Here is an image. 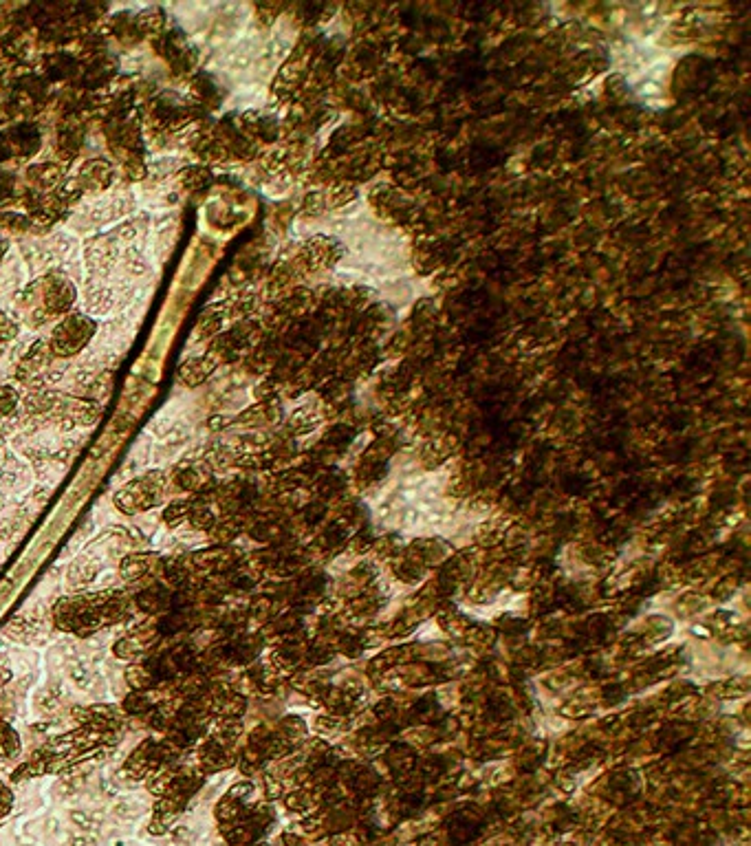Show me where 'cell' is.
I'll use <instances>...</instances> for the list:
<instances>
[{"label": "cell", "mask_w": 751, "mask_h": 846, "mask_svg": "<svg viewBox=\"0 0 751 846\" xmlns=\"http://www.w3.org/2000/svg\"><path fill=\"white\" fill-rule=\"evenodd\" d=\"M128 615V600L119 593H95L82 598H64L53 609V617L62 631L80 637L100 631L102 626L122 622Z\"/></svg>", "instance_id": "6da1fadb"}, {"label": "cell", "mask_w": 751, "mask_h": 846, "mask_svg": "<svg viewBox=\"0 0 751 846\" xmlns=\"http://www.w3.org/2000/svg\"><path fill=\"white\" fill-rule=\"evenodd\" d=\"M75 302V287L69 278L62 274H49L36 280L23 298L18 300V307L27 313L31 327L49 322L56 316L69 313Z\"/></svg>", "instance_id": "7a4b0ae2"}, {"label": "cell", "mask_w": 751, "mask_h": 846, "mask_svg": "<svg viewBox=\"0 0 751 846\" xmlns=\"http://www.w3.org/2000/svg\"><path fill=\"white\" fill-rule=\"evenodd\" d=\"M126 113L128 106H117L111 119H106V139L111 153L128 168L133 179H141L146 175L141 130L135 119H130Z\"/></svg>", "instance_id": "3957f363"}, {"label": "cell", "mask_w": 751, "mask_h": 846, "mask_svg": "<svg viewBox=\"0 0 751 846\" xmlns=\"http://www.w3.org/2000/svg\"><path fill=\"white\" fill-rule=\"evenodd\" d=\"M97 331V322L82 313H71L64 318L51 333L49 351L56 357H73L78 355L86 344L93 340Z\"/></svg>", "instance_id": "277c9868"}, {"label": "cell", "mask_w": 751, "mask_h": 846, "mask_svg": "<svg viewBox=\"0 0 751 846\" xmlns=\"http://www.w3.org/2000/svg\"><path fill=\"white\" fill-rule=\"evenodd\" d=\"M161 492L163 481L159 479V474H148L146 479H137L124 485L122 490L115 494V505L122 509L124 514H139L155 507L159 503Z\"/></svg>", "instance_id": "5b68a950"}, {"label": "cell", "mask_w": 751, "mask_h": 846, "mask_svg": "<svg viewBox=\"0 0 751 846\" xmlns=\"http://www.w3.org/2000/svg\"><path fill=\"white\" fill-rule=\"evenodd\" d=\"M42 146V133L38 124L23 122L12 124L0 133V161L34 157Z\"/></svg>", "instance_id": "8992f818"}, {"label": "cell", "mask_w": 751, "mask_h": 846, "mask_svg": "<svg viewBox=\"0 0 751 846\" xmlns=\"http://www.w3.org/2000/svg\"><path fill=\"white\" fill-rule=\"evenodd\" d=\"M148 106H150L152 124H157L161 130H177L188 124L190 119H194L199 113L197 104L183 102L172 93H163L155 97Z\"/></svg>", "instance_id": "52a82bcc"}, {"label": "cell", "mask_w": 751, "mask_h": 846, "mask_svg": "<svg viewBox=\"0 0 751 846\" xmlns=\"http://www.w3.org/2000/svg\"><path fill=\"white\" fill-rule=\"evenodd\" d=\"M155 49L177 75H188L190 71H194V67H197V51H194V47L190 45L188 38H185L183 31L174 29V31H168V34L155 38Z\"/></svg>", "instance_id": "ba28073f"}, {"label": "cell", "mask_w": 751, "mask_h": 846, "mask_svg": "<svg viewBox=\"0 0 751 846\" xmlns=\"http://www.w3.org/2000/svg\"><path fill=\"white\" fill-rule=\"evenodd\" d=\"M47 100V82L38 78V75H23L12 89H9L7 97V108L12 115H29L38 111V108Z\"/></svg>", "instance_id": "9c48e42d"}, {"label": "cell", "mask_w": 751, "mask_h": 846, "mask_svg": "<svg viewBox=\"0 0 751 846\" xmlns=\"http://www.w3.org/2000/svg\"><path fill=\"white\" fill-rule=\"evenodd\" d=\"M113 177H115V170H113L111 164H108V161H104V159H91V161H86V164L80 168L78 177H75V181L71 183V188L75 192H78V194H84V192H102V190H106L108 186H111Z\"/></svg>", "instance_id": "30bf717a"}, {"label": "cell", "mask_w": 751, "mask_h": 846, "mask_svg": "<svg viewBox=\"0 0 751 846\" xmlns=\"http://www.w3.org/2000/svg\"><path fill=\"white\" fill-rule=\"evenodd\" d=\"M124 769L133 778H146L150 774H155L157 769H161L159 756H157V741L141 743L137 750L130 754Z\"/></svg>", "instance_id": "8fae6325"}, {"label": "cell", "mask_w": 751, "mask_h": 846, "mask_svg": "<svg viewBox=\"0 0 751 846\" xmlns=\"http://www.w3.org/2000/svg\"><path fill=\"white\" fill-rule=\"evenodd\" d=\"M82 141H84V126L80 124L78 117L69 115L60 124V128H58V144H56V148H58L60 159L69 161V159H73L75 155H78L80 148H82Z\"/></svg>", "instance_id": "7c38bea8"}, {"label": "cell", "mask_w": 751, "mask_h": 846, "mask_svg": "<svg viewBox=\"0 0 751 846\" xmlns=\"http://www.w3.org/2000/svg\"><path fill=\"white\" fill-rule=\"evenodd\" d=\"M192 562H194V567L201 569V571L225 573V571L234 569L236 556H234V551L230 547H212V549L194 553Z\"/></svg>", "instance_id": "4fadbf2b"}, {"label": "cell", "mask_w": 751, "mask_h": 846, "mask_svg": "<svg viewBox=\"0 0 751 846\" xmlns=\"http://www.w3.org/2000/svg\"><path fill=\"white\" fill-rule=\"evenodd\" d=\"M29 192H53L62 181V168L56 164H38L27 170Z\"/></svg>", "instance_id": "5bb4252c"}, {"label": "cell", "mask_w": 751, "mask_h": 846, "mask_svg": "<svg viewBox=\"0 0 751 846\" xmlns=\"http://www.w3.org/2000/svg\"><path fill=\"white\" fill-rule=\"evenodd\" d=\"M232 765V758L230 752H227V743L219 741V739H210L201 747V767H203V774H212V772H221V769L230 767Z\"/></svg>", "instance_id": "9a60e30c"}, {"label": "cell", "mask_w": 751, "mask_h": 846, "mask_svg": "<svg viewBox=\"0 0 751 846\" xmlns=\"http://www.w3.org/2000/svg\"><path fill=\"white\" fill-rule=\"evenodd\" d=\"M214 368H216L214 357H210V355L192 357V360L181 364L179 375L188 386H201L205 379H208L214 373Z\"/></svg>", "instance_id": "2e32d148"}, {"label": "cell", "mask_w": 751, "mask_h": 846, "mask_svg": "<svg viewBox=\"0 0 751 846\" xmlns=\"http://www.w3.org/2000/svg\"><path fill=\"white\" fill-rule=\"evenodd\" d=\"M157 637H159L157 631H148V628L141 633H130L128 637L119 639V642L115 644V655L122 659H135L137 655L144 653V650L152 648Z\"/></svg>", "instance_id": "e0dca14e"}, {"label": "cell", "mask_w": 751, "mask_h": 846, "mask_svg": "<svg viewBox=\"0 0 751 846\" xmlns=\"http://www.w3.org/2000/svg\"><path fill=\"white\" fill-rule=\"evenodd\" d=\"M208 708L216 717H223V719H234V717H241L245 712V699L238 697L234 692H223V690H216L212 692V699L208 703Z\"/></svg>", "instance_id": "ac0fdd59"}, {"label": "cell", "mask_w": 751, "mask_h": 846, "mask_svg": "<svg viewBox=\"0 0 751 846\" xmlns=\"http://www.w3.org/2000/svg\"><path fill=\"white\" fill-rule=\"evenodd\" d=\"M137 606L148 615H159L170 609V593L161 584H152L146 591H141L135 598Z\"/></svg>", "instance_id": "d6986e66"}, {"label": "cell", "mask_w": 751, "mask_h": 846, "mask_svg": "<svg viewBox=\"0 0 751 846\" xmlns=\"http://www.w3.org/2000/svg\"><path fill=\"white\" fill-rule=\"evenodd\" d=\"M117 69V62L113 58H97L89 64V69L82 75V86L84 89H100L108 80H111L113 71Z\"/></svg>", "instance_id": "ffe728a7"}, {"label": "cell", "mask_w": 751, "mask_h": 846, "mask_svg": "<svg viewBox=\"0 0 751 846\" xmlns=\"http://www.w3.org/2000/svg\"><path fill=\"white\" fill-rule=\"evenodd\" d=\"M177 483L181 490L185 492H199V494H208V490L212 487V479L210 474L205 472L199 465H188V468H183L177 474Z\"/></svg>", "instance_id": "44dd1931"}, {"label": "cell", "mask_w": 751, "mask_h": 846, "mask_svg": "<svg viewBox=\"0 0 751 846\" xmlns=\"http://www.w3.org/2000/svg\"><path fill=\"white\" fill-rule=\"evenodd\" d=\"M155 560L157 558L150 556V553H133V556H126L122 564H119V573H122V578L128 582L141 580L152 571V562Z\"/></svg>", "instance_id": "7402d4cb"}, {"label": "cell", "mask_w": 751, "mask_h": 846, "mask_svg": "<svg viewBox=\"0 0 751 846\" xmlns=\"http://www.w3.org/2000/svg\"><path fill=\"white\" fill-rule=\"evenodd\" d=\"M45 71L51 80H67L78 71V62L67 53H53L45 62Z\"/></svg>", "instance_id": "603a6c76"}, {"label": "cell", "mask_w": 751, "mask_h": 846, "mask_svg": "<svg viewBox=\"0 0 751 846\" xmlns=\"http://www.w3.org/2000/svg\"><path fill=\"white\" fill-rule=\"evenodd\" d=\"M190 523L192 527L197 529H212L216 525V516H214V509L208 503V496L201 494L197 501L190 503Z\"/></svg>", "instance_id": "cb8c5ba5"}, {"label": "cell", "mask_w": 751, "mask_h": 846, "mask_svg": "<svg viewBox=\"0 0 751 846\" xmlns=\"http://www.w3.org/2000/svg\"><path fill=\"white\" fill-rule=\"evenodd\" d=\"M126 681L133 690H152L155 686H159V681H157L155 675H152V670L148 668V664L130 666L126 670Z\"/></svg>", "instance_id": "d4e9b609"}, {"label": "cell", "mask_w": 751, "mask_h": 846, "mask_svg": "<svg viewBox=\"0 0 751 846\" xmlns=\"http://www.w3.org/2000/svg\"><path fill=\"white\" fill-rule=\"evenodd\" d=\"M155 705H157V699H155V694H152V690H135L133 694H128V697L124 699V712L137 717V714L150 712L152 708H155Z\"/></svg>", "instance_id": "484cf974"}, {"label": "cell", "mask_w": 751, "mask_h": 846, "mask_svg": "<svg viewBox=\"0 0 751 846\" xmlns=\"http://www.w3.org/2000/svg\"><path fill=\"white\" fill-rule=\"evenodd\" d=\"M170 664L177 672H183V675H194V672H199V659L197 653H194L192 648L188 646H179L172 650L170 655Z\"/></svg>", "instance_id": "4316f807"}, {"label": "cell", "mask_w": 751, "mask_h": 846, "mask_svg": "<svg viewBox=\"0 0 751 846\" xmlns=\"http://www.w3.org/2000/svg\"><path fill=\"white\" fill-rule=\"evenodd\" d=\"M181 183L192 192H203L212 183V172L203 166H192L181 172Z\"/></svg>", "instance_id": "83f0119b"}, {"label": "cell", "mask_w": 751, "mask_h": 846, "mask_svg": "<svg viewBox=\"0 0 751 846\" xmlns=\"http://www.w3.org/2000/svg\"><path fill=\"white\" fill-rule=\"evenodd\" d=\"M194 93H197L199 102L205 108H212V106L216 108V104L221 102V93L214 86V80L210 78V75H199V78L194 80Z\"/></svg>", "instance_id": "f1b7e54d"}, {"label": "cell", "mask_w": 751, "mask_h": 846, "mask_svg": "<svg viewBox=\"0 0 751 846\" xmlns=\"http://www.w3.org/2000/svg\"><path fill=\"white\" fill-rule=\"evenodd\" d=\"M163 578H166V582H170L172 587H177L179 591L188 587L190 571L181 560H170L168 564H163Z\"/></svg>", "instance_id": "f546056e"}, {"label": "cell", "mask_w": 751, "mask_h": 846, "mask_svg": "<svg viewBox=\"0 0 751 846\" xmlns=\"http://www.w3.org/2000/svg\"><path fill=\"white\" fill-rule=\"evenodd\" d=\"M18 750L20 739L16 730L9 723L0 721V761H3V758H12L14 754H18Z\"/></svg>", "instance_id": "4dcf8cb0"}, {"label": "cell", "mask_w": 751, "mask_h": 846, "mask_svg": "<svg viewBox=\"0 0 751 846\" xmlns=\"http://www.w3.org/2000/svg\"><path fill=\"white\" fill-rule=\"evenodd\" d=\"M18 199V179L14 172L0 168V205H7Z\"/></svg>", "instance_id": "1f68e13d"}, {"label": "cell", "mask_w": 751, "mask_h": 846, "mask_svg": "<svg viewBox=\"0 0 751 846\" xmlns=\"http://www.w3.org/2000/svg\"><path fill=\"white\" fill-rule=\"evenodd\" d=\"M18 399V390L14 386H0V415H12Z\"/></svg>", "instance_id": "d6a6232c"}, {"label": "cell", "mask_w": 751, "mask_h": 846, "mask_svg": "<svg viewBox=\"0 0 751 846\" xmlns=\"http://www.w3.org/2000/svg\"><path fill=\"white\" fill-rule=\"evenodd\" d=\"M188 512H190V501H177V503H172L166 509V512H163V520L174 527V525H179L185 516H188Z\"/></svg>", "instance_id": "836d02e7"}, {"label": "cell", "mask_w": 751, "mask_h": 846, "mask_svg": "<svg viewBox=\"0 0 751 846\" xmlns=\"http://www.w3.org/2000/svg\"><path fill=\"white\" fill-rule=\"evenodd\" d=\"M238 531H241L238 523H234V520H227V523L212 527V538L216 542H232L238 536Z\"/></svg>", "instance_id": "e575fe53"}, {"label": "cell", "mask_w": 751, "mask_h": 846, "mask_svg": "<svg viewBox=\"0 0 751 846\" xmlns=\"http://www.w3.org/2000/svg\"><path fill=\"white\" fill-rule=\"evenodd\" d=\"M18 331H20L18 322L9 318L5 311H0V344L12 342L16 338V335H18Z\"/></svg>", "instance_id": "d590c367"}, {"label": "cell", "mask_w": 751, "mask_h": 846, "mask_svg": "<svg viewBox=\"0 0 751 846\" xmlns=\"http://www.w3.org/2000/svg\"><path fill=\"white\" fill-rule=\"evenodd\" d=\"M95 578V567H86V564L80 560L75 562L71 571H69V580L71 584H86Z\"/></svg>", "instance_id": "8d00e7d4"}, {"label": "cell", "mask_w": 751, "mask_h": 846, "mask_svg": "<svg viewBox=\"0 0 751 846\" xmlns=\"http://www.w3.org/2000/svg\"><path fill=\"white\" fill-rule=\"evenodd\" d=\"M58 397H53L51 393H38V395H31L29 399H27V410L29 412H45V410H49L51 406H56L53 404V401H56Z\"/></svg>", "instance_id": "74e56055"}, {"label": "cell", "mask_w": 751, "mask_h": 846, "mask_svg": "<svg viewBox=\"0 0 751 846\" xmlns=\"http://www.w3.org/2000/svg\"><path fill=\"white\" fill-rule=\"evenodd\" d=\"M12 802H14L12 791H9L7 785L0 783V818L7 816L9 809H12Z\"/></svg>", "instance_id": "f35d334b"}, {"label": "cell", "mask_w": 751, "mask_h": 846, "mask_svg": "<svg viewBox=\"0 0 751 846\" xmlns=\"http://www.w3.org/2000/svg\"><path fill=\"white\" fill-rule=\"evenodd\" d=\"M5 232H9V214L7 212H0V258L5 256L7 247H9V241H7Z\"/></svg>", "instance_id": "ab89813d"}]
</instances>
